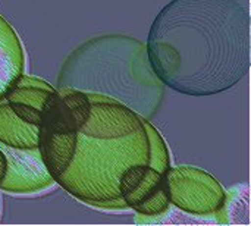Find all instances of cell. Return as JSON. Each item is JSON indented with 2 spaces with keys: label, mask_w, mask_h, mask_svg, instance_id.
Returning <instances> with one entry per match:
<instances>
[{
  "label": "cell",
  "mask_w": 251,
  "mask_h": 226,
  "mask_svg": "<svg viewBox=\"0 0 251 226\" xmlns=\"http://www.w3.org/2000/svg\"><path fill=\"white\" fill-rule=\"evenodd\" d=\"M154 74L176 93L228 91L250 69V15L238 0H171L147 38Z\"/></svg>",
  "instance_id": "1"
},
{
  "label": "cell",
  "mask_w": 251,
  "mask_h": 226,
  "mask_svg": "<svg viewBox=\"0 0 251 226\" xmlns=\"http://www.w3.org/2000/svg\"><path fill=\"white\" fill-rule=\"evenodd\" d=\"M59 87L110 97L141 118H151L163 99L143 43L124 35L97 37L75 50L63 65Z\"/></svg>",
  "instance_id": "2"
},
{
  "label": "cell",
  "mask_w": 251,
  "mask_h": 226,
  "mask_svg": "<svg viewBox=\"0 0 251 226\" xmlns=\"http://www.w3.org/2000/svg\"><path fill=\"white\" fill-rule=\"evenodd\" d=\"M135 163H151L146 128L119 138H97L78 132L74 159L56 182L85 203L126 207L118 184L124 171Z\"/></svg>",
  "instance_id": "3"
},
{
  "label": "cell",
  "mask_w": 251,
  "mask_h": 226,
  "mask_svg": "<svg viewBox=\"0 0 251 226\" xmlns=\"http://www.w3.org/2000/svg\"><path fill=\"white\" fill-rule=\"evenodd\" d=\"M165 178L171 203L193 215L218 213L226 203V194L221 184L204 171L184 166L168 169Z\"/></svg>",
  "instance_id": "4"
},
{
  "label": "cell",
  "mask_w": 251,
  "mask_h": 226,
  "mask_svg": "<svg viewBox=\"0 0 251 226\" xmlns=\"http://www.w3.org/2000/svg\"><path fill=\"white\" fill-rule=\"evenodd\" d=\"M7 160V171L0 190L10 193H32L50 187L54 179L46 169L38 147L19 149L0 143Z\"/></svg>",
  "instance_id": "5"
},
{
  "label": "cell",
  "mask_w": 251,
  "mask_h": 226,
  "mask_svg": "<svg viewBox=\"0 0 251 226\" xmlns=\"http://www.w3.org/2000/svg\"><path fill=\"white\" fill-rule=\"evenodd\" d=\"M166 184L165 174L150 165L135 163L124 171L118 190L126 207L135 209Z\"/></svg>",
  "instance_id": "6"
},
{
  "label": "cell",
  "mask_w": 251,
  "mask_h": 226,
  "mask_svg": "<svg viewBox=\"0 0 251 226\" xmlns=\"http://www.w3.org/2000/svg\"><path fill=\"white\" fill-rule=\"evenodd\" d=\"M78 132H53L38 126V151L43 163L51 178L56 181L69 168L75 149Z\"/></svg>",
  "instance_id": "7"
},
{
  "label": "cell",
  "mask_w": 251,
  "mask_h": 226,
  "mask_svg": "<svg viewBox=\"0 0 251 226\" xmlns=\"http://www.w3.org/2000/svg\"><path fill=\"white\" fill-rule=\"evenodd\" d=\"M24 74V53L18 35L0 16V99Z\"/></svg>",
  "instance_id": "8"
},
{
  "label": "cell",
  "mask_w": 251,
  "mask_h": 226,
  "mask_svg": "<svg viewBox=\"0 0 251 226\" xmlns=\"http://www.w3.org/2000/svg\"><path fill=\"white\" fill-rule=\"evenodd\" d=\"M0 143L19 149H32L38 144V125L19 119L3 99H0Z\"/></svg>",
  "instance_id": "9"
},
{
  "label": "cell",
  "mask_w": 251,
  "mask_h": 226,
  "mask_svg": "<svg viewBox=\"0 0 251 226\" xmlns=\"http://www.w3.org/2000/svg\"><path fill=\"white\" fill-rule=\"evenodd\" d=\"M4 101L9 104L12 112L19 119H22L24 122L32 124V125H38L40 124V121H41V110H38L37 107H34V106H31L28 103H24V101H18V100H4Z\"/></svg>",
  "instance_id": "10"
},
{
  "label": "cell",
  "mask_w": 251,
  "mask_h": 226,
  "mask_svg": "<svg viewBox=\"0 0 251 226\" xmlns=\"http://www.w3.org/2000/svg\"><path fill=\"white\" fill-rule=\"evenodd\" d=\"M6 171H7V160H6L4 153L0 150V184H1V181L4 179Z\"/></svg>",
  "instance_id": "11"
}]
</instances>
